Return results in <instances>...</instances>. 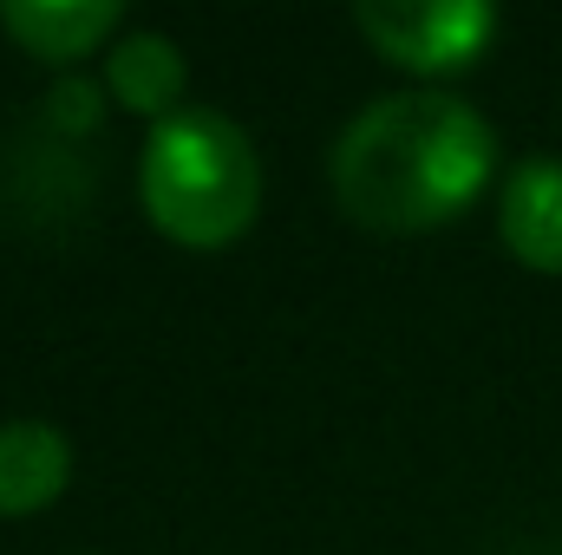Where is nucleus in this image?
<instances>
[{
  "mask_svg": "<svg viewBox=\"0 0 562 555\" xmlns=\"http://www.w3.org/2000/svg\"><path fill=\"white\" fill-rule=\"evenodd\" d=\"M497 229L537 275H562V157H524L497 190Z\"/></svg>",
  "mask_w": 562,
  "mask_h": 555,
  "instance_id": "obj_4",
  "label": "nucleus"
},
{
  "mask_svg": "<svg viewBox=\"0 0 562 555\" xmlns=\"http://www.w3.org/2000/svg\"><path fill=\"white\" fill-rule=\"evenodd\" d=\"M144 216L183 249H223L256 223L262 163L236 118L210 105H177L150 125L138 157Z\"/></svg>",
  "mask_w": 562,
  "mask_h": 555,
  "instance_id": "obj_2",
  "label": "nucleus"
},
{
  "mask_svg": "<svg viewBox=\"0 0 562 555\" xmlns=\"http://www.w3.org/2000/svg\"><path fill=\"white\" fill-rule=\"evenodd\" d=\"M183 79H190V66H183L177 39H164V33H125L105 53V92L144 118H170L183 99Z\"/></svg>",
  "mask_w": 562,
  "mask_h": 555,
  "instance_id": "obj_7",
  "label": "nucleus"
},
{
  "mask_svg": "<svg viewBox=\"0 0 562 555\" xmlns=\"http://www.w3.org/2000/svg\"><path fill=\"white\" fill-rule=\"evenodd\" d=\"M119 0H0V33L46 66H72L119 33Z\"/></svg>",
  "mask_w": 562,
  "mask_h": 555,
  "instance_id": "obj_5",
  "label": "nucleus"
},
{
  "mask_svg": "<svg viewBox=\"0 0 562 555\" xmlns=\"http://www.w3.org/2000/svg\"><path fill=\"white\" fill-rule=\"evenodd\" d=\"M497 170V132L458 92H386L334 138L327 183L367 229L451 223Z\"/></svg>",
  "mask_w": 562,
  "mask_h": 555,
  "instance_id": "obj_1",
  "label": "nucleus"
},
{
  "mask_svg": "<svg viewBox=\"0 0 562 555\" xmlns=\"http://www.w3.org/2000/svg\"><path fill=\"white\" fill-rule=\"evenodd\" d=\"M360 33L373 39L380 59L406 72H464L491 39H497V7L491 0H360L353 7Z\"/></svg>",
  "mask_w": 562,
  "mask_h": 555,
  "instance_id": "obj_3",
  "label": "nucleus"
},
{
  "mask_svg": "<svg viewBox=\"0 0 562 555\" xmlns=\"http://www.w3.org/2000/svg\"><path fill=\"white\" fill-rule=\"evenodd\" d=\"M72 484V438L53 418H7L0 424V517L46 510Z\"/></svg>",
  "mask_w": 562,
  "mask_h": 555,
  "instance_id": "obj_6",
  "label": "nucleus"
}]
</instances>
